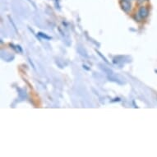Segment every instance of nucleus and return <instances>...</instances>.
Wrapping results in <instances>:
<instances>
[{"label":"nucleus","instance_id":"nucleus-1","mask_svg":"<svg viewBox=\"0 0 157 157\" xmlns=\"http://www.w3.org/2000/svg\"><path fill=\"white\" fill-rule=\"evenodd\" d=\"M148 14H149V10H148V8L145 7V6H141L138 9V12H137V16H139V18H141V19H144V18H146V16H148Z\"/></svg>","mask_w":157,"mask_h":157},{"label":"nucleus","instance_id":"nucleus-2","mask_svg":"<svg viewBox=\"0 0 157 157\" xmlns=\"http://www.w3.org/2000/svg\"><path fill=\"white\" fill-rule=\"evenodd\" d=\"M121 7H122L123 10L126 12H128L132 8V4H131L130 0H121L120 2Z\"/></svg>","mask_w":157,"mask_h":157},{"label":"nucleus","instance_id":"nucleus-3","mask_svg":"<svg viewBox=\"0 0 157 157\" xmlns=\"http://www.w3.org/2000/svg\"><path fill=\"white\" fill-rule=\"evenodd\" d=\"M38 35H40L41 37H42V38H44V39H46V40H51V37H49V36L46 35L45 34H44V33H42V32H39Z\"/></svg>","mask_w":157,"mask_h":157},{"label":"nucleus","instance_id":"nucleus-4","mask_svg":"<svg viewBox=\"0 0 157 157\" xmlns=\"http://www.w3.org/2000/svg\"><path fill=\"white\" fill-rule=\"evenodd\" d=\"M137 1L138 4H142V3H144L145 2H147L148 0H137Z\"/></svg>","mask_w":157,"mask_h":157}]
</instances>
